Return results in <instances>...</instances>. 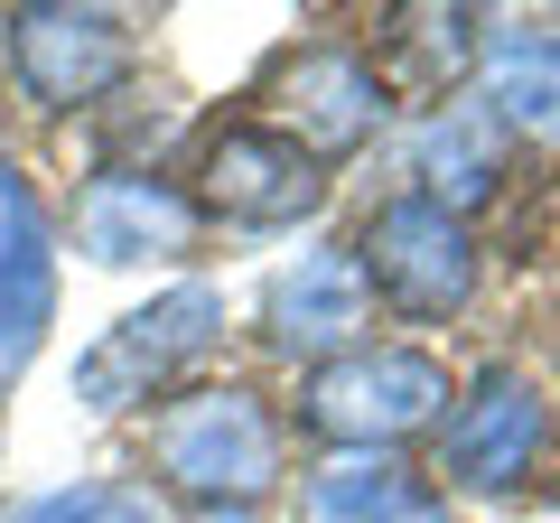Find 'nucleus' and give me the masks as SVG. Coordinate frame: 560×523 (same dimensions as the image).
Returning <instances> with one entry per match:
<instances>
[{
    "mask_svg": "<svg viewBox=\"0 0 560 523\" xmlns=\"http://www.w3.org/2000/svg\"><path fill=\"white\" fill-rule=\"evenodd\" d=\"M308 430L337 449H355V458H383L393 440H411V430H430L448 411V374L440 356H420V346H355V356L318 364L308 374Z\"/></svg>",
    "mask_w": 560,
    "mask_h": 523,
    "instance_id": "nucleus-2",
    "label": "nucleus"
},
{
    "mask_svg": "<svg viewBox=\"0 0 560 523\" xmlns=\"http://www.w3.org/2000/svg\"><path fill=\"white\" fill-rule=\"evenodd\" d=\"M215 337H224V300L215 290H168V300L113 318L75 356V403L84 411H131V403H150L178 364H197Z\"/></svg>",
    "mask_w": 560,
    "mask_h": 523,
    "instance_id": "nucleus-5",
    "label": "nucleus"
},
{
    "mask_svg": "<svg viewBox=\"0 0 560 523\" xmlns=\"http://www.w3.org/2000/svg\"><path fill=\"white\" fill-rule=\"evenodd\" d=\"M271 103H280V141H300L308 160L364 150L383 131V113H393L374 57H355V47H300V57H280Z\"/></svg>",
    "mask_w": 560,
    "mask_h": 523,
    "instance_id": "nucleus-6",
    "label": "nucleus"
},
{
    "mask_svg": "<svg viewBox=\"0 0 560 523\" xmlns=\"http://www.w3.org/2000/svg\"><path fill=\"white\" fill-rule=\"evenodd\" d=\"M308 514L318 523H448V504L401 458H327L308 467Z\"/></svg>",
    "mask_w": 560,
    "mask_h": 523,
    "instance_id": "nucleus-14",
    "label": "nucleus"
},
{
    "mask_svg": "<svg viewBox=\"0 0 560 523\" xmlns=\"http://www.w3.org/2000/svg\"><path fill=\"white\" fill-rule=\"evenodd\" d=\"M10 75L38 113H84L131 75V20L121 10H75V0H28L0 20Z\"/></svg>",
    "mask_w": 560,
    "mask_h": 523,
    "instance_id": "nucleus-3",
    "label": "nucleus"
},
{
    "mask_svg": "<svg viewBox=\"0 0 560 523\" xmlns=\"http://www.w3.org/2000/svg\"><path fill=\"white\" fill-rule=\"evenodd\" d=\"M477 57H486V20L477 10H393V20H383V66L374 75H383V94L411 84V94L440 103Z\"/></svg>",
    "mask_w": 560,
    "mask_h": 523,
    "instance_id": "nucleus-15",
    "label": "nucleus"
},
{
    "mask_svg": "<svg viewBox=\"0 0 560 523\" xmlns=\"http://www.w3.org/2000/svg\"><path fill=\"white\" fill-rule=\"evenodd\" d=\"M47 309H57V262H47V224L28 206V187L0 168V383L28 364Z\"/></svg>",
    "mask_w": 560,
    "mask_h": 523,
    "instance_id": "nucleus-11",
    "label": "nucleus"
},
{
    "mask_svg": "<svg viewBox=\"0 0 560 523\" xmlns=\"http://www.w3.org/2000/svg\"><path fill=\"white\" fill-rule=\"evenodd\" d=\"M541 440H551V411H541L533 374H514V364H486L477 383L458 393V411H448V440H440V467L458 486H523V467L541 458Z\"/></svg>",
    "mask_w": 560,
    "mask_h": 523,
    "instance_id": "nucleus-8",
    "label": "nucleus"
},
{
    "mask_svg": "<svg viewBox=\"0 0 560 523\" xmlns=\"http://www.w3.org/2000/svg\"><path fill=\"white\" fill-rule=\"evenodd\" d=\"M197 197L224 224H300L327 197V178L300 141H280L271 121H224L215 141L197 150Z\"/></svg>",
    "mask_w": 560,
    "mask_h": 523,
    "instance_id": "nucleus-7",
    "label": "nucleus"
},
{
    "mask_svg": "<svg viewBox=\"0 0 560 523\" xmlns=\"http://www.w3.org/2000/svg\"><path fill=\"white\" fill-rule=\"evenodd\" d=\"M261 318H271V346H280V356L337 364V356H355L364 327H374V290H364V271H355L346 243H318V253H300V262L271 281V309H261Z\"/></svg>",
    "mask_w": 560,
    "mask_h": 523,
    "instance_id": "nucleus-9",
    "label": "nucleus"
},
{
    "mask_svg": "<svg viewBox=\"0 0 560 523\" xmlns=\"http://www.w3.org/2000/svg\"><path fill=\"white\" fill-rule=\"evenodd\" d=\"M486 121L523 141H560V28H504L486 38Z\"/></svg>",
    "mask_w": 560,
    "mask_h": 523,
    "instance_id": "nucleus-13",
    "label": "nucleus"
},
{
    "mask_svg": "<svg viewBox=\"0 0 560 523\" xmlns=\"http://www.w3.org/2000/svg\"><path fill=\"white\" fill-rule=\"evenodd\" d=\"M355 271H364V290H383V300L401 309V318H448V309H467V290H477V234H467V216H448V206H430V197H393L364 224Z\"/></svg>",
    "mask_w": 560,
    "mask_h": 523,
    "instance_id": "nucleus-4",
    "label": "nucleus"
},
{
    "mask_svg": "<svg viewBox=\"0 0 560 523\" xmlns=\"http://www.w3.org/2000/svg\"><path fill=\"white\" fill-rule=\"evenodd\" d=\"M411 197L448 206V216H467V206H486L504 187V131L486 121V103H440V113L420 121L411 141Z\"/></svg>",
    "mask_w": 560,
    "mask_h": 523,
    "instance_id": "nucleus-12",
    "label": "nucleus"
},
{
    "mask_svg": "<svg viewBox=\"0 0 560 523\" xmlns=\"http://www.w3.org/2000/svg\"><path fill=\"white\" fill-rule=\"evenodd\" d=\"M150 458H160L168 486H187L206 504H253V496L280 486V421H271L261 393L215 383V393H187V403L160 411Z\"/></svg>",
    "mask_w": 560,
    "mask_h": 523,
    "instance_id": "nucleus-1",
    "label": "nucleus"
},
{
    "mask_svg": "<svg viewBox=\"0 0 560 523\" xmlns=\"http://www.w3.org/2000/svg\"><path fill=\"white\" fill-rule=\"evenodd\" d=\"M75 243L103 262V271H131V262H178L197 243V206L178 197L150 168H113L75 197Z\"/></svg>",
    "mask_w": 560,
    "mask_h": 523,
    "instance_id": "nucleus-10",
    "label": "nucleus"
},
{
    "mask_svg": "<svg viewBox=\"0 0 560 523\" xmlns=\"http://www.w3.org/2000/svg\"><path fill=\"white\" fill-rule=\"evenodd\" d=\"M20 523H160V514H150V496H131V486H66V496L28 504Z\"/></svg>",
    "mask_w": 560,
    "mask_h": 523,
    "instance_id": "nucleus-16",
    "label": "nucleus"
}]
</instances>
